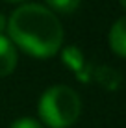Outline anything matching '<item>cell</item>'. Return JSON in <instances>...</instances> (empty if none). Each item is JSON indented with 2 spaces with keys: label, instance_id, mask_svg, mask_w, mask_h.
Here are the masks:
<instances>
[{
  "label": "cell",
  "instance_id": "obj_1",
  "mask_svg": "<svg viewBox=\"0 0 126 128\" xmlns=\"http://www.w3.org/2000/svg\"><path fill=\"white\" fill-rule=\"evenodd\" d=\"M9 41L35 58H52L63 45V26L41 4H22L7 19Z\"/></svg>",
  "mask_w": 126,
  "mask_h": 128
},
{
  "label": "cell",
  "instance_id": "obj_2",
  "mask_svg": "<svg viewBox=\"0 0 126 128\" xmlns=\"http://www.w3.org/2000/svg\"><path fill=\"white\" fill-rule=\"evenodd\" d=\"M39 117L50 128H67L82 112L80 95L69 86H54L43 93L37 104Z\"/></svg>",
  "mask_w": 126,
  "mask_h": 128
},
{
  "label": "cell",
  "instance_id": "obj_3",
  "mask_svg": "<svg viewBox=\"0 0 126 128\" xmlns=\"http://www.w3.org/2000/svg\"><path fill=\"white\" fill-rule=\"evenodd\" d=\"M17 67V48L9 37L0 35V78L11 74Z\"/></svg>",
  "mask_w": 126,
  "mask_h": 128
},
{
  "label": "cell",
  "instance_id": "obj_4",
  "mask_svg": "<svg viewBox=\"0 0 126 128\" xmlns=\"http://www.w3.org/2000/svg\"><path fill=\"white\" fill-rule=\"evenodd\" d=\"M108 41L115 54L126 58V15L117 19V22H113V26L110 28Z\"/></svg>",
  "mask_w": 126,
  "mask_h": 128
},
{
  "label": "cell",
  "instance_id": "obj_5",
  "mask_svg": "<svg viewBox=\"0 0 126 128\" xmlns=\"http://www.w3.org/2000/svg\"><path fill=\"white\" fill-rule=\"evenodd\" d=\"M95 78H97V82L100 84V86H104L106 89H117V87L121 86V74L117 72V70L110 69V67H98L97 70H95Z\"/></svg>",
  "mask_w": 126,
  "mask_h": 128
},
{
  "label": "cell",
  "instance_id": "obj_6",
  "mask_svg": "<svg viewBox=\"0 0 126 128\" xmlns=\"http://www.w3.org/2000/svg\"><path fill=\"white\" fill-rule=\"evenodd\" d=\"M63 61L74 70L78 76L82 74V69L87 67V65H85V58H84V54L80 52L78 46H67L63 50Z\"/></svg>",
  "mask_w": 126,
  "mask_h": 128
},
{
  "label": "cell",
  "instance_id": "obj_7",
  "mask_svg": "<svg viewBox=\"0 0 126 128\" xmlns=\"http://www.w3.org/2000/svg\"><path fill=\"white\" fill-rule=\"evenodd\" d=\"M48 4L50 11H59V13H72L80 6V0H45Z\"/></svg>",
  "mask_w": 126,
  "mask_h": 128
},
{
  "label": "cell",
  "instance_id": "obj_8",
  "mask_svg": "<svg viewBox=\"0 0 126 128\" xmlns=\"http://www.w3.org/2000/svg\"><path fill=\"white\" fill-rule=\"evenodd\" d=\"M9 128H43V124L32 117H22V119H17Z\"/></svg>",
  "mask_w": 126,
  "mask_h": 128
},
{
  "label": "cell",
  "instance_id": "obj_9",
  "mask_svg": "<svg viewBox=\"0 0 126 128\" xmlns=\"http://www.w3.org/2000/svg\"><path fill=\"white\" fill-rule=\"evenodd\" d=\"M7 28V19H6V15H2L0 13V35H2V32Z\"/></svg>",
  "mask_w": 126,
  "mask_h": 128
},
{
  "label": "cell",
  "instance_id": "obj_10",
  "mask_svg": "<svg viewBox=\"0 0 126 128\" xmlns=\"http://www.w3.org/2000/svg\"><path fill=\"white\" fill-rule=\"evenodd\" d=\"M119 2H121V6H123L124 10H126V0H119Z\"/></svg>",
  "mask_w": 126,
  "mask_h": 128
},
{
  "label": "cell",
  "instance_id": "obj_11",
  "mask_svg": "<svg viewBox=\"0 0 126 128\" xmlns=\"http://www.w3.org/2000/svg\"><path fill=\"white\" fill-rule=\"evenodd\" d=\"M7 2H22V0H7Z\"/></svg>",
  "mask_w": 126,
  "mask_h": 128
}]
</instances>
